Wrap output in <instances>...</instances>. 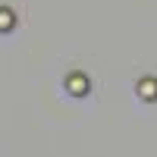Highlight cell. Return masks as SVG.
Wrapping results in <instances>:
<instances>
[{
  "label": "cell",
  "instance_id": "obj_2",
  "mask_svg": "<svg viewBox=\"0 0 157 157\" xmlns=\"http://www.w3.org/2000/svg\"><path fill=\"white\" fill-rule=\"evenodd\" d=\"M141 94H145V98L157 94V82H154V78H145V82H141Z\"/></svg>",
  "mask_w": 157,
  "mask_h": 157
},
{
  "label": "cell",
  "instance_id": "obj_3",
  "mask_svg": "<svg viewBox=\"0 0 157 157\" xmlns=\"http://www.w3.org/2000/svg\"><path fill=\"white\" fill-rule=\"evenodd\" d=\"M10 22H13V16L6 10H0V29H10Z\"/></svg>",
  "mask_w": 157,
  "mask_h": 157
},
{
  "label": "cell",
  "instance_id": "obj_1",
  "mask_svg": "<svg viewBox=\"0 0 157 157\" xmlns=\"http://www.w3.org/2000/svg\"><path fill=\"white\" fill-rule=\"evenodd\" d=\"M69 91H88V82H85V75H69Z\"/></svg>",
  "mask_w": 157,
  "mask_h": 157
}]
</instances>
